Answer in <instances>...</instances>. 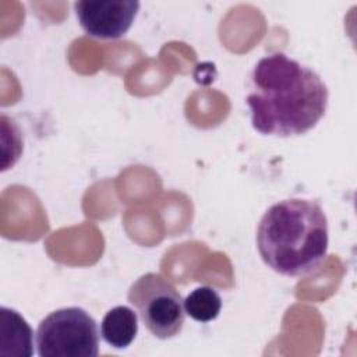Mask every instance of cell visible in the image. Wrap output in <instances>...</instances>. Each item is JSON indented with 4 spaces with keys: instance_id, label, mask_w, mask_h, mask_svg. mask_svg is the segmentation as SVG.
<instances>
[{
    "instance_id": "cell-5",
    "label": "cell",
    "mask_w": 357,
    "mask_h": 357,
    "mask_svg": "<svg viewBox=\"0 0 357 357\" xmlns=\"http://www.w3.org/2000/svg\"><path fill=\"white\" fill-rule=\"evenodd\" d=\"M82 29L95 38L119 39L131 28L139 1L137 0H81L74 3Z\"/></svg>"
},
{
    "instance_id": "cell-7",
    "label": "cell",
    "mask_w": 357,
    "mask_h": 357,
    "mask_svg": "<svg viewBox=\"0 0 357 357\" xmlns=\"http://www.w3.org/2000/svg\"><path fill=\"white\" fill-rule=\"evenodd\" d=\"M138 333V317L126 305H117L106 312L100 322L103 340L114 349H126Z\"/></svg>"
},
{
    "instance_id": "cell-4",
    "label": "cell",
    "mask_w": 357,
    "mask_h": 357,
    "mask_svg": "<svg viewBox=\"0 0 357 357\" xmlns=\"http://www.w3.org/2000/svg\"><path fill=\"white\" fill-rule=\"evenodd\" d=\"M127 298L155 337L165 340L181 332L184 304L174 284L163 275L149 272L139 276L130 286Z\"/></svg>"
},
{
    "instance_id": "cell-3",
    "label": "cell",
    "mask_w": 357,
    "mask_h": 357,
    "mask_svg": "<svg viewBox=\"0 0 357 357\" xmlns=\"http://www.w3.org/2000/svg\"><path fill=\"white\" fill-rule=\"evenodd\" d=\"M40 357H96L99 333L95 319L79 307L50 312L36 329Z\"/></svg>"
},
{
    "instance_id": "cell-6",
    "label": "cell",
    "mask_w": 357,
    "mask_h": 357,
    "mask_svg": "<svg viewBox=\"0 0 357 357\" xmlns=\"http://www.w3.org/2000/svg\"><path fill=\"white\" fill-rule=\"evenodd\" d=\"M32 329L28 322L15 311L7 307L0 308V354L32 356Z\"/></svg>"
},
{
    "instance_id": "cell-8",
    "label": "cell",
    "mask_w": 357,
    "mask_h": 357,
    "mask_svg": "<svg viewBox=\"0 0 357 357\" xmlns=\"http://www.w3.org/2000/svg\"><path fill=\"white\" fill-rule=\"evenodd\" d=\"M183 304L185 314L198 322L215 319L222 310L220 296L211 286L197 287L185 297Z\"/></svg>"
},
{
    "instance_id": "cell-2",
    "label": "cell",
    "mask_w": 357,
    "mask_h": 357,
    "mask_svg": "<svg viewBox=\"0 0 357 357\" xmlns=\"http://www.w3.org/2000/svg\"><path fill=\"white\" fill-rule=\"evenodd\" d=\"M328 245V219L315 201H279L265 211L258 223V252L272 271L283 276L312 272L326 257Z\"/></svg>"
},
{
    "instance_id": "cell-1",
    "label": "cell",
    "mask_w": 357,
    "mask_h": 357,
    "mask_svg": "<svg viewBox=\"0 0 357 357\" xmlns=\"http://www.w3.org/2000/svg\"><path fill=\"white\" fill-rule=\"evenodd\" d=\"M247 96L252 127L264 135L296 137L314 128L328 107V88L310 67L272 53L251 73Z\"/></svg>"
}]
</instances>
